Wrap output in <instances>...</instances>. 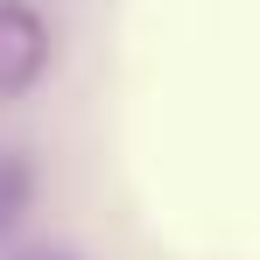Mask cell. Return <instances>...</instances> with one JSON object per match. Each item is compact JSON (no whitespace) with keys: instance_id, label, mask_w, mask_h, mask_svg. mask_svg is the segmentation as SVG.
I'll return each mask as SVG.
<instances>
[{"instance_id":"1","label":"cell","mask_w":260,"mask_h":260,"mask_svg":"<svg viewBox=\"0 0 260 260\" xmlns=\"http://www.w3.org/2000/svg\"><path fill=\"white\" fill-rule=\"evenodd\" d=\"M43 71H49V21L28 0H0V99L36 91Z\"/></svg>"},{"instance_id":"2","label":"cell","mask_w":260,"mask_h":260,"mask_svg":"<svg viewBox=\"0 0 260 260\" xmlns=\"http://www.w3.org/2000/svg\"><path fill=\"white\" fill-rule=\"evenodd\" d=\"M28 204H36V162L21 148H0V239L28 218Z\"/></svg>"},{"instance_id":"3","label":"cell","mask_w":260,"mask_h":260,"mask_svg":"<svg viewBox=\"0 0 260 260\" xmlns=\"http://www.w3.org/2000/svg\"><path fill=\"white\" fill-rule=\"evenodd\" d=\"M14 260H78L71 246H28V253H14Z\"/></svg>"}]
</instances>
